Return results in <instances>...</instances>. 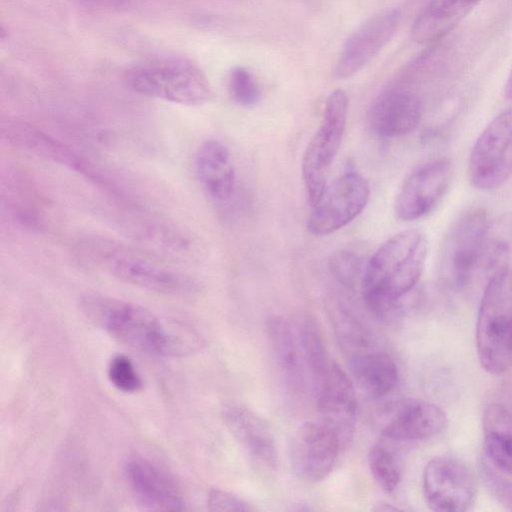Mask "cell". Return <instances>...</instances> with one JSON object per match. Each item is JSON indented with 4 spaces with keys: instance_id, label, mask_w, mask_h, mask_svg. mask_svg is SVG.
I'll return each mask as SVG.
<instances>
[{
    "instance_id": "4fadbf2b",
    "label": "cell",
    "mask_w": 512,
    "mask_h": 512,
    "mask_svg": "<svg viewBox=\"0 0 512 512\" xmlns=\"http://www.w3.org/2000/svg\"><path fill=\"white\" fill-rule=\"evenodd\" d=\"M316 407L320 421L338 436L342 448L353 439L357 399L351 379L336 363H331L324 375L314 382Z\"/></svg>"
},
{
    "instance_id": "d4e9b609",
    "label": "cell",
    "mask_w": 512,
    "mask_h": 512,
    "mask_svg": "<svg viewBox=\"0 0 512 512\" xmlns=\"http://www.w3.org/2000/svg\"><path fill=\"white\" fill-rule=\"evenodd\" d=\"M266 332L278 366L290 376L298 368V355L289 322L282 316L272 315L266 321Z\"/></svg>"
},
{
    "instance_id": "6da1fadb",
    "label": "cell",
    "mask_w": 512,
    "mask_h": 512,
    "mask_svg": "<svg viewBox=\"0 0 512 512\" xmlns=\"http://www.w3.org/2000/svg\"><path fill=\"white\" fill-rule=\"evenodd\" d=\"M428 255V240L418 229L386 240L368 259L360 283L366 307L378 317L396 310L417 285Z\"/></svg>"
},
{
    "instance_id": "e0dca14e",
    "label": "cell",
    "mask_w": 512,
    "mask_h": 512,
    "mask_svg": "<svg viewBox=\"0 0 512 512\" xmlns=\"http://www.w3.org/2000/svg\"><path fill=\"white\" fill-rule=\"evenodd\" d=\"M223 420L228 430L260 469L275 471L278 453L274 436L267 423L250 409L231 404L223 409Z\"/></svg>"
},
{
    "instance_id": "484cf974",
    "label": "cell",
    "mask_w": 512,
    "mask_h": 512,
    "mask_svg": "<svg viewBox=\"0 0 512 512\" xmlns=\"http://www.w3.org/2000/svg\"><path fill=\"white\" fill-rule=\"evenodd\" d=\"M368 259L361 248H342L331 254L328 270L336 281L352 288L361 283Z\"/></svg>"
},
{
    "instance_id": "9a60e30c",
    "label": "cell",
    "mask_w": 512,
    "mask_h": 512,
    "mask_svg": "<svg viewBox=\"0 0 512 512\" xmlns=\"http://www.w3.org/2000/svg\"><path fill=\"white\" fill-rule=\"evenodd\" d=\"M446 424V414L438 405L407 398L397 401L388 409L382 435L393 441L423 440L439 434Z\"/></svg>"
},
{
    "instance_id": "d6986e66",
    "label": "cell",
    "mask_w": 512,
    "mask_h": 512,
    "mask_svg": "<svg viewBox=\"0 0 512 512\" xmlns=\"http://www.w3.org/2000/svg\"><path fill=\"white\" fill-rule=\"evenodd\" d=\"M125 475L138 502L153 511H182L185 502L174 482L142 457L125 463Z\"/></svg>"
},
{
    "instance_id": "3957f363",
    "label": "cell",
    "mask_w": 512,
    "mask_h": 512,
    "mask_svg": "<svg viewBox=\"0 0 512 512\" xmlns=\"http://www.w3.org/2000/svg\"><path fill=\"white\" fill-rule=\"evenodd\" d=\"M75 250L88 264L141 289L172 296L189 295L196 289V283L187 274L113 238L86 236L75 243Z\"/></svg>"
},
{
    "instance_id": "ac0fdd59",
    "label": "cell",
    "mask_w": 512,
    "mask_h": 512,
    "mask_svg": "<svg viewBox=\"0 0 512 512\" xmlns=\"http://www.w3.org/2000/svg\"><path fill=\"white\" fill-rule=\"evenodd\" d=\"M123 227L140 249L158 258L185 260L192 252L193 240L186 232L153 216L128 214Z\"/></svg>"
},
{
    "instance_id": "1f68e13d",
    "label": "cell",
    "mask_w": 512,
    "mask_h": 512,
    "mask_svg": "<svg viewBox=\"0 0 512 512\" xmlns=\"http://www.w3.org/2000/svg\"><path fill=\"white\" fill-rule=\"evenodd\" d=\"M504 97L507 100H511L512 101V68L510 70V73H509V75L507 77V80H506V83H505Z\"/></svg>"
},
{
    "instance_id": "52a82bcc",
    "label": "cell",
    "mask_w": 512,
    "mask_h": 512,
    "mask_svg": "<svg viewBox=\"0 0 512 512\" xmlns=\"http://www.w3.org/2000/svg\"><path fill=\"white\" fill-rule=\"evenodd\" d=\"M490 222L485 210L471 209L448 230L439 253L440 271L453 287H466L480 272Z\"/></svg>"
},
{
    "instance_id": "cb8c5ba5",
    "label": "cell",
    "mask_w": 512,
    "mask_h": 512,
    "mask_svg": "<svg viewBox=\"0 0 512 512\" xmlns=\"http://www.w3.org/2000/svg\"><path fill=\"white\" fill-rule=\"evenodd\" d=\"M484 450L489 463L512 476V418L498 405L489 406L483 418Z\"/></svg>"
},
{
    "instance_id": "7a4b0ae2",
    "label": "cell",
    "mask_w": 512,
    "mask_h": 512,
    "mask_svg": "<svg viewBox=\"0 0 512 512\" xmlns=\"http://www.w3.org/2000/svg\"><path fill=\"white\" fill-rule=\"evenodd\" d=\"M83 313L121 342L156 355H178L198 344L193 332L180 324L166 323L147 308L100 294L80 299Z\"/></svg>"
},
{
    "instance_id": "30bf717a",
    "label": "cell",
    "mask_w": 512,
    "mask_h": 512,
    "mask_svg": "<svg viewBox=\"0 0 512 512\" xmlns=\"http://www.w3.org/2000/svg\"><path fill=\"white\" fill-rule=\"evenodd\" d=\"M370 197L368 181L356 171H347L327 186L312 206L307 230L315 236L334 233L352 222Z\"/></svg>"
},
{
    "instance_id": "44dd1931",
    "label": "cell",
    "mask_w": 512,
    "mask_h": 512,
    "mask_svg": "<svg viewBox=\"0 0 512 512\" xmlns=\"http://www.w3.org/2000/svg\"><path fill=\"white\" fill-rule=\"evenodd\" d=\"M195 173L203 192L214 202L226 203L236 189V170L228 148L220 141L203 142L195 155Z\"/></svg>"
},
{
    "instance_id": "4dcf8cb0",
    "label": "cell",
    "mask_w": 512,
    "mask_h": 512,
    "mask_svg": "<svg viewBox=\"0 0 512 512\" xmlns=\"http://www.w3.org/2000/svg\"><path fill=\"white\" fill-rule=\"evenodd\" d=\"M207 505L212 511H253L254 508L242 498L219 489H212L208 494Z\"/></svg>"
},
{
    "instance_id": "8fae6325",
    "label": "cell",
    "mask_w": 512,
    "mask_h": 512,
    "mask_svg": "<svg viewBox=\"0 0 512 512\" xmlns=\"http://www.w3.org/2000/svg\"><path fill=\"white\" fill-rule=\"evenodd\" d=\"M453 177L447 159L427 162L411 172L397 193L394 211L402 221H415L431 214L448 192Z\"/></svg>"
},
{
    "instance_id": "603a6c76",
    "label": "cell",
    "mask_w": 512,
    "mask_h": 512,
    "mask_svg": "<svg viewBox=\"0 0 512 512\" xmlns=\"http://www.w3.org/2000/svg\"><path fill=\"white\" fill-rule=\"evenodd\" d=\"M349 369L358 386L372 398L389 394L399 379L396 362L383 352L354 354L349 360Z\"/></svg>"
},
{
    "instance_id": "277c9868",
    "label": "cell",
    "mask_w": 512,
    "mask_h": 512,
    "mask_svg": "<svg viewBox=\"0 0 512 512\" xmlns=\"http://www.w3.org/2000/svg\"><path fill=\"white\" fill-rule=\"evenodd\" d=\"M132 92L185 106H199L212 97V87L203 70L189 59L160 56L142 60L124 73Z\"/></svg>"
},
{
    "instance_id": "836d02e7",
    "label": "cell",
    "mask_w": 512,
    "mask_h": 512,
    "mask_svg": "<svg viewBox=\"0 0 512 512\" xmlns=\"http://www.w3.org/2000/svg\"><path fill=\"white\" fill-rule=\"evenodd\" d=\"M91 1H94V2H97L100 4H104V5L116 6V5L123 4L127 0H91Z\"/></svg>"
},
{
    "instance_id": "8992f818",
    "label": "cell",
    "mask_w": 512,
    "mask_h": 512,
    "mask_svg": "<svg viewBox=\"0 0 512 512\" xmlns=\"http://www.w3.org/2000/svg\"><path fill=\"white\" fill-rule=\"evenodd\" d=\"M347 115V95L344 90L336 89L327 97L320 124L302 157V179L312 206L327 187L328 172L340 149Z\"/></svg>"
},
{
    "instance_id": "2e32d148",
    "label": "cell",
    "mask_w": 512,
    "mask_h": 512,
    "mask_svg": "<svg viewBox=\"0 0 512 512\" xmlns=\"http://www.w3.org/2000/svg\"><path fill=\"white\" fill-rule=\"evenodd\" d=\"M422 113L423 104L416 93L403 88L389 89L372 103L368 126L377 137L397 138L413 131Z\"/></svg>"
},
{
    "instance_id": "9c48e42d",
    "label": "cell",
    "mask_w": 512,
    "mask_h": 512,
    "mask_svg": "<svg viewBox=\"0 0 512 512\" xmlns=\"http://www.w3.org/2000/svg\"><path fill=\"white\" fill-rule=\"evenodd\" d=\"M422 493L427 506L433 511L465 512L476 500V477L461 460L437 456L424 468Z\"/></svg>"
},
{
    "instance_id": "5bb4252c",
    "label": "cell",
    "mask_w": 512,
    "mask_h": 512,
    "mask_svg": "<svg viewBox=\"0 0 512 512\" xmlns=\"http://www.w3.org/2000/svg\"><path fill=\"white\" fill-rule=\"evenodd\" d=\"M401 17L399 9H386L361 24L345 41L334 76L346 79L362 70L392 39Z\"/></svg>"
},
{
    "instance_id": "7c38bea8",
    "label": "cell",
    "mask_w": 512,
    "mask_h": 512,
    "mask_svg": "<svg viewBox=\"0 0 512 512\" xmlns=\"http://www.w3.org/2000/svg\"><path fill=\"white\" fill-rule=\"evenodd\" d=\"M341 448L337 434L322 421L305 422L290 442L292 469L305 482H320L333 471Z\"/></svg>"
},
{
    "instance_id": "7402d4cb",
    "label": "cell",
    "mask_w": 512,
    "mask_h": 512,
    "mask_svg": "<svg viewBox=\"0 0 512 512\" xmlns=\"http://www.w3.org/2000/svg\"><path fill=\"white\" fill-rule=\"evenodd\" d=\"M481 0H430L412 23L418 44H434L451 32Z\"/></svg>"
},
{
    "instance_id": "f546056e",
    "label": "cell",
    "mask_w": 512,
    "mask_h": 512,
    "mask_svg": "<svg viewBox=\"0 0 512 512\" xmlns=\"http://www.w3.org/2000/svg\"><path fill=\"white\" fill-rule=\"evenodd\" d=\"M111 384L124 393H134L142 388V378L134 363L125 355H115L108 365Z\"/></svg>"
},
{
    "instance_id": "d6a6232c",
    "label": "cell",
    "mask_w": 512,
    "mask_h": 512,
    "mask_svg": "<svg viewBox=\"0 0 512 512\" xmlns=\"http://www.w3.org/2000/svg\"><path fill=\"white\" fill-rule=\"evenodd\" d=\"M376 511H395L398 510L397 507L392 506L389 503H381L374 509Z\"/></svg>"
},
{
    "instance_id": "5b68a950",
    "label": "cell",
    "mask_w": 512,
    "mask_h": 512,
    "mask_svg": "<svg viewBox=\"0 0 512 512\" xmlns=\"http://www.w3.org/2000/svg\"><path fill=\"white\" fill-rule=\"evenodd\" d=\"M476 351L483 369L500 375L512 365V269L489 276L476 321Z\"/></svg>"
},
{
    "instance_id": "f1b7e54d",
    "label": "cell",
    "mask_w": 512,
    "mask_h": 512,
    "mask_svg": "<svg viewBox=\"0 0 512 512\" xmlns=\"http://www.w3.org/2000/svg\"><path fill=\"white\" fill-rule=\"evenodd\" d=\"M228 92L232 100L243 107L255 106L261 96L260 87L254 75L243 66H235L230 70Z\"/></svg>"
},
{
    "instance_id": "4316f807",
    "label": "cell",
    "mask_w": 512,
    "mask_h": 512,
    "mask_svg": "<svg viewBox=\"0 0 512 512\" xmlns=\"http://www.w3.org/2000/svg\"><path fill=\"white\" fill-rule=\"evenodd\" d=\"M368 467L375 483L385 493L394 492L401 481V471L392 451L383 443L374 444L368 453Z\"/></svg>"
},
{
    "instance_id": "ba28073f",
    "label": "cell",
    "mask_w": 512,
    "mask_h": 512,
    "mask_svg": "<svg viewBox=\"0 0 512 512\" xmlns=\"http://www.w3.org/2000/svg\"><path fill=\"white\" fill-rule=\"evenodd\" d=\"M468 175L481 190L497 189L512 175V106L497 114L476 139Z\"/></svg>"
},
{
    "instance_id": "83f0119b",
    "label": "cell",
    "mask_w": 512,
    "mask_h": 512,
    "mask_svg": "<svg viewBox=\"0 0 512 512\" xmlns=\"http://www.w3.org/2000/svg\"><path fill=\"white\" fill-rule=\"evenodd\" d=\"M299 340L304 358L316 382L324 375L331 362L328 359L321 332L313 319L305 318L302 321Z\"/></svg>"
},
{
    "instance_id": "ffe728a7",
    "label": "cell",
    "mask_w": 512,
    "mask_h": 512,
    "mask_svg": "<svg viewBox=\"0 0 512 512\" xmlns=\"http://www.w3.org/2000/svg\"><path fill=\"white\" fill-rule=\"evenodd\" d=\"M1 138L8 145L84 173L85 160L66 144L40 128L18 120H6L1 124Z\"/></svg>"
}]
</instances>
